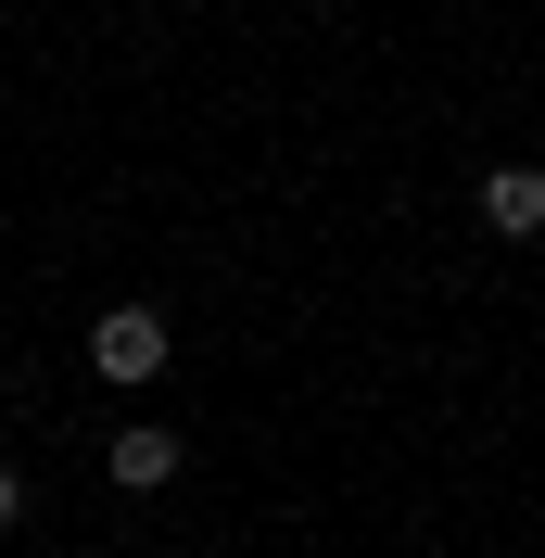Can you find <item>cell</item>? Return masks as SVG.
<instances>
[{"instance_id": "1", "label": "cell", "mask_w": 545, "mask_h": 558, "mask_svg": "<svg viewBox=\"0 0 545 558\" xmlns=\"http://www.w3.org/2000/svg\"><path fill=\"white\" fill-rule=\"evenodd\" d=\"M166 355H178V330H166V305H102L89 317V368H102V381H166Z\"/></svg>"}, {"instance_id": "2", "label": "cell", "mask_w": 545, "mask_h": 558, "mask_svg": "<svg viewBox=\"0 0 545 558\" xmlns=\"http://www.w3.org/2000/svg\"><path fill=\"white\" fill-rule=\"evenodd\" d=\"M178 457H191L178 432H153V418H128V432L102 445V470H114V495H166V483H178Z\"/></svg>"}, {"instance_id": "3", "label": "cell", "mask_w": 545, "mask_h": 558, "mask_svg": "<svg viewBox=\"0 0 545 558\" xmlns=\"http://www.w3.org/2000/svg\"><path fill=\"white\" fill-rule=\"evenodd\" d=\"M482 229L495 242H545V166H495L482 178Z\"/></svg>"}, {"instance_id": "4", "label": "cell", "mask_w": 545, "mask_h": 558, "mask_svg": "<svg viewBox=\"0 0 545 558\" xmlns=\"http://www.w3.org/2000/svg\"><path fill=\"white\" fill-rule=\"evenodd\" d=\"M13 521H26V483H13V470H0V533H13Z\"/></svg>"}]
</instances>
